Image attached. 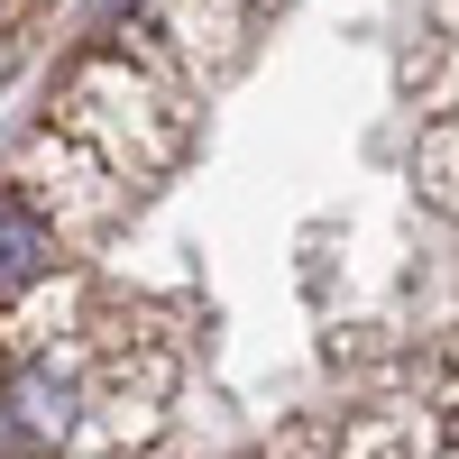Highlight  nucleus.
<instances>
[{
  "instance_id": "obj_1",
  "label": "nucleus",
  "mask_w": 459,
  "mask_h": 459,
  "mask_svg": "<svg viewBox=\"0 0 459 459\" xmlns=\"http://www.w3.org/2000/svg\"><path fill=\"white\" fill-rule=\"evenodd\" d=\"M37 266H47V248H37V230L19 212H0V285H28Z\"/></svg>"
}]
</instances>
